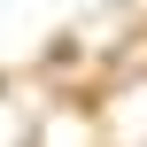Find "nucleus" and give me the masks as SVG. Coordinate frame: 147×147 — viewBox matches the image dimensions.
Masks as SVG:
<instances>
[]
</instances>
